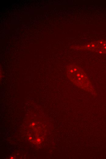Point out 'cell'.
<instances>
[{
    "instance_id": "obj_1",
    "label": "cell",
    "mask_w": 106,
    "mask_h": 159,
    "mask_svg": "<svg viewBox=\"0 0 106 159\" xmlns=\"http://www.w3.org/2000/svg\"><path fill=\"white\" fill-rule=\"evenodd\" d=\"M66 72L68 78L75 86L92 94H97L91 81L80 66L69 64L67 67Z\"/></svg>"
},
{
    "instance_id": "obj_2",
    "label": "cell",
    "mask_w": 106,
    "mask_h": 159,
    "mask_svg": "<svg viewBox=\"0 0 106 159\" xmlns=\"http://www.w3.org/2000/svg\"><path fill=\"white\" fill-rule=\"evenodd\" d=\"M77 50L89 51L100 54H106V40L93 42L86 45L75 46Z\"/></svg>"
},
{
    "instance_id": "obj_3",
    "label": "cell",
    "mask_w": 106,
    "mask_h": 159,
    "mask_svg": "<svg viewBox=\"0 0 106 159\" xmlns=\"http://www.w3.org/2000/svg\"><path fill=\"white\" fill-rule=\"evenodd\" d=\"M13 158V157H11V159H12Z\"/></svg>"
}]
</instances>
